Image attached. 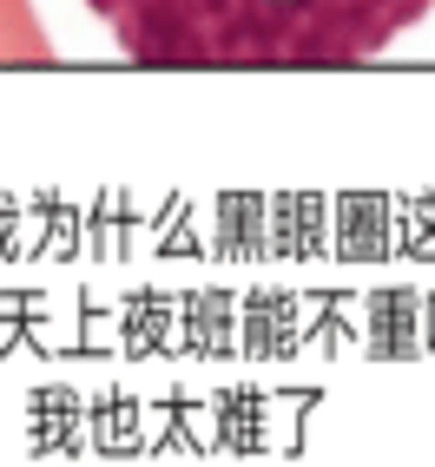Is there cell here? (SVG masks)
Returning a JSON list of instances; mask_svg holds the SVG:
<instances>
[{"instance_id": "obj_1", "label": "cell", "mask_w": 435, "mask_h": 467, "mask_svg": "<svg viewBox=\"0 0 435 467\" xmlns=\"http://www.w3.org/2000/svg\"><path fill=\"white\" fill-rule=\"evenodd\" d=\"M133 67L336 73L389 53L435 0H86Z\"/></svg>"}, {"instance_id": "obj_2", "label": "cell", "mask_w": 435, "mask_h": 467, "mask_svg": "<svg viewBox=\"0 0 435 467\" xmlns=\"http://www.w3.org/2000/svg\"><path fill=\"white\" fill-rule=\"evenodd\" d=\"M53 34L40 26L34 0H0V67L27 73V67H53Z\"/></svg>"}]
</instances>
